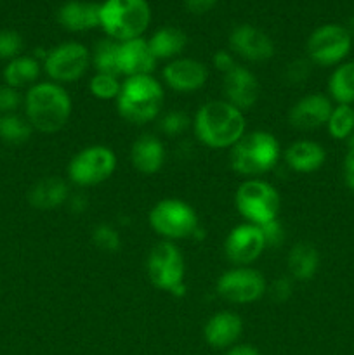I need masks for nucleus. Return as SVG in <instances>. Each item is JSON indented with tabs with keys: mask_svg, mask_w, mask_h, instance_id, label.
<instances>
[{
	"mask_svg": "<svg viewBox=\"0 0 354 355\" xmlns=\"http://www.w3.org/2000/svg\"><path fill=\"white\" fill-rule=\"evenodd\" d=\"M92 241L103 252H117L118 246H120V236L110 225H99L92 232Z\"/></svg>",
	"mask_w": 354,
	"mask_h": 355,
	"instance_id": "obj_33",
	"label": "nucleus"
},
{
	"mask_svg": "<svg viewBox=\"0 0 354 355\" xmlns=\"http://www.w3.org/2000/svg\"><path fill=\"white\" fill-rule=\"evenodd\" d=\"M149 224L158 234L170 239H184L194 234L198 220L186 203L177 200L160 201L149 214Z\"/></svg>",
	"mask_w": 354,
	"mask_h": 355,
	"instance_id": "obj_9",
	"label": "nucleus"
},
{
	"mask_svg": "<svg viewBox=\"0 0 354 355\" xmlns=\"http://www.w3.org/2000/svg\"><path fill=\"white\" fill-rule=\"evenodd\" d=\"M148 270L153 284L174 295L184 293L183 255L172 243H160L151 250Z\"/></svg>",
	"mask_w": 354,
	"mask_h": 355,
	"instance_id": "obj_8",
	"label": "nucleus"
},
{
	"mask_svg": "<svg viewBox=\"0 0 354 355\" xmlns=\"http://www.w3.org/2000/svg\"><path fill=\"white\" fill-rule=\"evenodd\" d=\"M326 159L325 149L312 141H298L287 151V163L292 170L301 173L314 172L321 168Z\"/></svg>",
	"mask_w": 354,
	"mask_h": 355,
	"instance_id": "obj_22",
	"label": "nucleus"
},
{
	"mask_svg": "<svg viewBox=\"0 0 354 355\" xmlns=\"http://www.w3.org/2000/svg\"><path fill=\"white\" fill-rule=\"evenodd\" d=\"M187 44V37L183 30L179 28L167 26L156 31L151 38H149L148 45L151 49L155 59H170L174 55L180 54Z\"/></svg>",
	"mask_w": 354,
	"mask_h": 355,
	"instance_id": "obj_24",
	"label": "nucleus"
},
{
	"mask_svg": "<svg viewBox=\"0 0 354 355\" xmlns=\"http://www.w3.org/2000/svg\"><path fill=\"white\" fill-rule=\"evenodd\" d=\"M242 319L233 312L215 314L205 326V340L214 349H226L238 342L242 335Z\"/></svg>",
	"mask_w": 354,
	"mask_h": 355,
	"instance_id": "obj_20",
	"label": "nucleus"
},
{
	"mask_svg": "<svg viewBox=\"0 0 354 355\" xmlns=\"http://www.w3.org/2000/svg\"><path fill=\"white\" fill-rule=\"evenodd\" d=\"M132 165L142 173H155L162 168L165 159V149L160 139L153 135H142L132 146Z\"/></svg>",
	"mask_w": 354,
	"mask_h": 355,
	"instance_id": "obj_21",
	"label": "nucleus"
},
{
	"mask_svg": "<svg viewBox=\"0 0 354 355\" xmlns=\"http://www.w3.org/2000/svg\"><path fill=\"white\" fill-rule=\"evenodd\" d=\"M280 156V144L267 132H253L236 144L231 165L242 175H260L273 168Z\"/></svg>",
	"mask_w": 354,
	"mask_h": 355,
	"instance_id": "obj_5",
	"label": "nucleus"
},
{
	"mask_svg": "<svg viewBox=\"0 0 354 355\" xmlns=\"http://www.w3.org/2000/svg\"><path fill=\"white\" fill-rule=\"evenodd\" d=\"M187 127H189V120L180 111H174V113L165 114V118L162 120V125H160V128L169 135L183 134Z\"/></svg>",
	"mask_w": 354,
	"mask_h": 355,
	"instance_id": "obj_34",
	"label": "nucleus"
},
{
	"mask_svg": "<svg viewBox=\"0 0 354 355\" xmlns=\"http://www.w3.org/2000/svg\"><path fill=\"white\" fill-rule=\"evenodd\" d=\"M290 293H292V284H290V281L288 279H278L276 283L273 284V298H276V300H280V302H283V300H287L288 297H290Z\"/></svg>",
	"mask_w": 354,
	"mask_h": 355,
	"instance_id": "obj_39",
	"label": "nucleus"
},
{
	"mask_svg": "<svg viewBox=\"0 0 354 355\" xmlns=\"http://www.w3.org/2000/svg\"><path fill=\"white\" fill-rule=\"evenodd\" d=\"M319 266V255L309 243H298L288 255V269L295 279L309 281L316 274Z\"/></svg>",
	"mask_w": 354,
	"mask_h": 355,
	"instance_id": "obj_25",
	"label": "nucleus"
},
{
	"mask_svg": "<svg viewBox=\"0 0 354 355\" xmlns=\"http://www.w3.org/2000/svg\"><path fill=\"white\" fill-rule=\"evenodd\" d=\"M236 207L245 218L255 225L274 220L280 210L276 189L260 180H246L236 191Z\"/></svg>",
	"mask_w": 354,
	"mask_h": 355,
	"instance_id": "obj_7",
	"label": "nucleus"
},
{
	"mask_svg": "<svg viewBox=\"0 0 354 355\" xmlns=\"http://www.w3.org/2000/svg\"><path fill=\"white\" fill-rule=\"evenodd\" d=\"M167 85L179 92H191L205 85L207 69L194 59H177L163 69Z\"/></svg>",
	"mask_w": 354,
	"mask_h": 355,
	"instance_id": "obj_18",
	"label": "nucleus"
},
{
	"mask_svg": "<svg viewBox=\"0 0 354 355\" xmlns=\"http://www.w3.org/2000/svg\"><path fill=\"white\" fill-rule=\"evenodd\" d=\"M224 92L229 104L238 110H246L259 99V82L248 69L235 64L224 73Z\"/></svg>",
	"mask_w": 354,
	"mask_h": 355,
	"instance_id": "obj_15",
	"label": "nucleus"
},
{
	"mask_svg": "<svg viewBox=\"0 0 354 355\" xmlns=\"http://www.w3.org/2000/svg\"><path fill=\"white\" fill-rule=\"evenodd\" d=\"M194 132L210 148H229L242 141L245 118L242 111L224 101H214L200 107L194 120Z\"/></svg>",
	"mask_w": 354,
	"mask_h": 355,
	"instance_id": "obj_1",
	"label": "nucleus"
},
{
	"mask_svg": "<svg viewBox=\"0 0 354 355\" xmlns=\"http://www.w3.org/2000/svg\"><path fill=\"white\" fill-rule=\"evenodd\" d=\"M217 3V0H186V6L191 12L201 14L210 10Z\"/></svg>",
	"mask_w": 354,
	"mask_h": 355,
	"instance_id": "obj_41",
	"label": "nucleus"
},
{
	"mask_svg": "<svg viewBox=\"0 0 354 355\" xmlns=\"http://www.w3.org/2000/svg\"><path fill=\"white\" fill-rule=\"evenodd\" d=\"M155 55L149 49L148 42L142 38L121 42L120 54H118V66H120L121 75L130 76H144L149 75L155 68Z\"/></svg>",
	"mask_w": 354,
	"mask_h": 355,
	"instance_id": "obj_17",
	"label": "nucleus"
},
{
	"mask_svg": "<svg viewBox=\"0 0 354 355\" xmlns=\"http://www.w3.org/2000/svg\"><path fill=\"white\" fill-rule=\"evenodd\" d=\"M311 73V66H309L307 61H302V59H297V61L292 62L287 68V78L290 80L292 83L304 82L305 78Z\"/></svg>",
	"mask_w": 354,
	"mask_h": 355,
	"instance_id": "obj_37",
	"label": "nucleus"
},
{
	"mask_svg": "<svg viewBox=\"0 0 354 355\" xmlns=\"http://www.w3.org/2000/svg\"><path fill=\"white\" fill-rule=\"evenodd\" d=\"M353 135H354V134H353Z\"/></svg>",
	"mask_w": 354,
	"mask_h": 355,
	"instance_id": "obj_44",
	"label": "nucleus"
},
{
	"mask_svg": "<svg viewBox=\"0 0 354 355\" xmlns=\"http://www.w3.org/2000/svg\"><path fill=\"white\" fill-rule=\"evenodd\" d=\"M353 38L342 24H323L307 40V54L319 66L340 64L349 55Z\"/></svg>",
	"mask_w": 354,
	"mask_h": 355,
	"instance_id": "obj_6",
	"label": "nucleus"
},
{
	"mask_svg": "<svg viewBox=\"0 0 354 355\" xmlns=\"http://www.w3.org/2000/svg\"><path fill=\"white\" fill-rule=\"evenodd\" d=\"M328 90L330 96L339 104L351 106L354 103V61L337 66V69L330 76Z\"/></svg>",
	"mask_w": 354,
	"mask_h": 355,
	"instance_id": "obj_27",
	"label": "nucleus"
},
{
	"mask_svg": "<svg viewBox=\"0 0 354 355\" xmlns=\"http://www.w3.org/2000/svg\"><path fill=\"white\" fill-rule=\"evenodd\" d=\"M117 158L113 151L103 146L83 149L69 163V179L78 186H96L113 173Z\"/></svg>",
	"mask_w": 354,
	"mask_h": 355,
	"instance_id": "obj_10",
	"label": "nucleus"
},
{
	"mask_svg": "<svg viewBox=\"0 0 354 355\" xmlns=\"http://www.w3.org/2000/svg\"><path fill=\"white\" fill-rule=\"evenodd\" d=\"M333 106L323 94H311L298 101L290 111V123L301 130H312L328 123Z\"/></svg>",
	"mask_w": 354,
	"mask_h": 355,
	"instance_id": "obj_16",
	"label": "nucleus"
},
{
	"mask_svg": "<svg viewBox=\"0 0 354 355\" xmlns=\"http://www.w3.org/2000/svg\"><path fill=\"white\" fill-rule=\"evenodd\" d=\"M66 196H68V186L65 180L59 177H45L31 187L28 200L31 207L38 210H52L65 203Z\"/></svg>",
	"mask_w": 354,
	"mask_h": 355,
	"instance_id": "obj_23",
	"label": "nucleus"
},
{
	"mask_svg": "<svg viewBox=\"0 0 354 355\" xmlns=\"http://www.w3.org/2000/svg\"><path fill=\"white\" fill-rule=\"evenodd\" d=\"M344 179H346L347 187L354 193V141L344 162Z\"/></svg>",
	"mask_w": 354,
	"mask_h": 355,
	"instance_id": "obj_38",
	"label": "nucleus"
},
{
	"mask_svg": "<svg viewBox=\"0 0 354 355\" xmlns=\"http://www.w3.org/2000/svg\"><path fill=\"white\" fill-rule=\"evenodd\" d=\"M228 355H260L259 350L253 349V347L250 345H238L235 347L233 350H229Z\"/></svg>",
	"mask_w": 354,
	"mask_h": 355,
	"instance_id": "obj_42",
	"label": "nucleus"
},
{
	"mask_svg": "<svg viewBox=\"0 0 354 355\" xmlns=\"http://www.w3.org/2000/svg\"><path fill=\"white\" fill-rule=\"evenodd\" d=\"M151 9L148 0H106L101 3V26L115 40H134L148 30Z\"/></svg>",
	"mask_w": 354,
	"mask_h": 355,
	"instance_id": "obj_3",
	"label": "nucleus"
},
{
	"mask_svg": "<svg viewBox=\"0 0 354 355\" xmlns=\"http://www.w3.org/2000/svg\"><path fill=\"white\" fill-rule=\"evenodd\" d=\"M90 54L82 44L66 42L45 58V71L56 82H75L89 68Z\"/></svg>",
	"mask_w": 354,
	"mask_h": 355,
	"instance_id": "obj_11",
	"label": "nucleus"
},
{
	"mask_svg": "<svg viewBox=\"0 0 354 355\" xmlns=\"http://www.w3.org/2000/svg\"><path fill=\"white\" fill-rule=\"evenodd\" d=\"M26 118L30 125L44 134L61 130L71 113L68 94L56 83H37L24 99Z\"/></svg>",
	"mask_w": 354,
	"mask_h": 355,
	"instance_id": "obj_2",
	"label": "nucleus"
},
{
	"mask_svg": "<svg viewBox=\"0 0 354 355\" xmlns=\"http://www.w3.org/2000/svg\"><path fill=\"white\" fill-rule=\"evenodd\" d=\"M347 30H349L351 38H353V42H354V16L349 19V26H347Z\"/></svg>",
	"mask_w": 354,
	"mask_h": 355,
	"instance_id": "obj_43",
	"label": "nucleus"
},
{
	"mask_svg": "<svg viewBox=\"0 0 354 355\" xmlns=\"http://www.w3.org/2000/svg\"><path fill=\"white\" fill-rule=\"evenodd\" d=\"M217 291L222 298L235 304H250L259 300L266 291L264 277L252 269H235L219 279Z\"/></svg>",
	"mask_w": 354,
	"mask_h": 355,
	"instance_id": "obj_12",
	"label": "nucleus"
},
{
	"mask_svg": "<svg viewBox=\"0 0 354 355\" xmlns=\"http://www.w3.org/2000/svg\"><path fill=\"white\" fill-rule=\"evenodd\" d=\"M89 89L97 99H115L120 94L121 85L118 82L117 76L111 75H103V73H97L89 83Z\"/></svg>",
	"mask_w": 354,
	"mask_h": 355,
	"instance_id": "obj_31",
	"label": "nucleus"
},
{
	"mask_svg": "<svg viewBox=\"0 0 354 355\" xmlns=\"http://www.w3.org/2000/svg\"><path fill=\"white\" fill-rule=\"evenodd\" d=\"M260 232L264 236V241H266V246H280L281 241H283V229H281L280 222L274 218V220L266 222V224L259 225Z\"/></svg>",
	"mask_w": 354,
	"mask_h": 355,
	"instance_id": "obj_36",
	"label": "nucleus"
},
{
	"mask_svg": "<svg viewBox=\"0 0 354 355\" xmlns=\"http://www.w3.org/2000/svg\"><path fill=\"white\" fill-rule=\"evenodd\" d=\"M266 248V241L259 225L245 224L233 229L226 239V255L233 263L246 266L260 257Z\"/></svg>",
	"mask_w": 354,
	"mask_h": 355,
	"instance_id": "obj_13",
	"label": "nucleus"
},
{
	"mask_svg": "<svg viewBox=\"0 0 354 355\" xmlns=\"http://www.w3.org/2000/svg\"><path fill=\"white\" fill-rule=\"evenodd\" d=\"M214 64H215V68L219 69V71L228 73L229 69L235 66V61H233V58L228 54V52L221 51V52H217V54L214 55Z\"/></svg>",
	"mask_w": 354,
	"mask_h": 355,
	"instance_id": "obj_40",
	"label": "nucleus"
},
{
	"mask_svg": "<svg viewBox=\"0 0 354 355\" xmlns=\"http://www.w3.org/2000/svg\"><path fill=\"white\" fill-rule=\"evenodd\" d=\"M38 75H40V66L33 58H28V55H19V58L12 59L3 68L6 85L12 87V89L31 85L38 78Z\"/></svg>",
	"mask_w": 354,
	"mask_h": 355,
	"instance_id": "obj_26",
	"label": "nucleus"
},
{
	"mask_svg": "<svg viewBox=\"0 0 354 355\" xmlns=\"http://www.w3.org/2000/svg\"><path fill=\"white\" fill-rule=\"evenodd\" d=\"M326 125L333 139H347L354 134V107L349 104H339L333 107Z\"/></svg>",
	"mask_w": 354,
	"mask_h": 355,
	"instance_id": "obj_30",
	"label": "nucleus"
},
{
	"mask_svg": "<svg viewBox=\"0 0 354 355\" xmlns=\"http://www.w3.org/2000/svg\"><path fill=\"white\" fill-rule=\"evenodd\" d=\"M23 51V38L17 31L0 30V59L12 61Z\"/></svg>",
	"mask_w": 354,
	"mask_h": 355,
	"instance_id": "obj_32",
	"label": "nucleus"
},
{
	"mask_svg": "<svg viewBox=\"0 0 354 355\" xmlns=\"http://www.w3.org/2000/svg\"><path fill=\"white\" fill-rule=\"evenodd\" d=\"M229 45L236 54L253 62L267 61L274 54L273 40L264 31L257 30L250 24H242V26L235 28L229 37Z\"/></svg>",
	"mask_w": 354,
	"mask_h": 355,
	"instance_id": "obj_14",
	"label": "nucleus"
},
{
	"mask_svg": "<svg viewBox=\"0 0 354 355\" xmlns=\"http://www.w3.org/2000/svg\"><path fill=\"white\" fill-rule=\"evenodd\" d=\"M118 54H120V44L115 40H101L96 45L94 51V64H96L97 73L103 75L118 76L120 73V66H118Z\"/></svg>",
	"mask_w": 354,
	"mask_h": 355,
	"instance_id": "obj_28",
	"label": "nucleus"
},
{
	"mask_svg": "<svg viewBox=\"0 0 354 355\" xmlns=\"http://www.w3.org/2000/svg\"><path fill=\"white\" fill-rule=\"evenodd\" d=\"M31 125L17 114H3L0 116V137L9 144H23L30 139Z\"/></svg>",
	"mask_w": 354,
	"mask_h": 355,
	"instance_id": "obj_29",
	"label": "nucleus"
},
{
	"mask_svg": "<svg viewBox=\"0 0 354 355\" xmlns=\"http://www.w3.org/2000/svg\"><path fill=\"white\" fill-rule=\"evenodd\" d=\"M118 111L130 123L142 125L160 113L163 104L162 85L149 75L130 76L117 97Z\"/></svg>",
	"mask_w": 354,
	"mask_h": 355,
	"instance_id": "obj_4",
	"label": "nucleus"
},
{
	"mask_svg": "<svg viewBox=\"0 0 354 355\" xmlns=\"http://www.w3.org/2000/svg\"><path fill=\"white\" fill-rule=\"evenodd\" d=\"M58 21L69 31L92 30L101 26V3L80 2V0L62 3L58 12Z\"/></svg>",
	"mask_w": 354,
	"mask_h": 355,
	"instance_id": "obj_19",
	"label": "nucleus"
},
{
	"mask_svg": "<svg viewBox=\"0 0 354 355\" xmlns=\"http://www.w3.org/2000/svg\"><path fill=\"white\" fill-rule=\"evenodd\" d=\"M21 104V96L17 89L9 85H0V113L12 114Z\"/></svg>",
	"mask_w": 354,
	"mask_h": 355,
	"instance_id": "obj_35",
	"label": "nucleus"
}]
</instances>
